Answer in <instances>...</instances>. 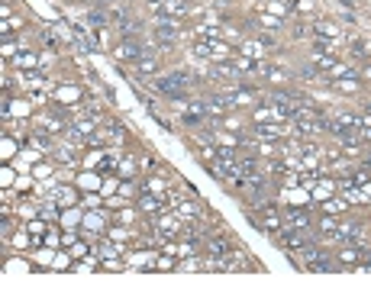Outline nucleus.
I'll use <instances>...</instances> for the list:
<instances>
[{
	"mask_svg": "<svg viewBox=\"0 0 371 290\" xmlns=\"http://www.w3.org/2000/svg\"><path fill=\"white\" fill-rule=\"evenodd\" d=\"M116 55H120L123 61H129V58H139L142 52H139V45H133V42H123V45H120V52H116Z\"/></svg>",
	"mask_w": 371,
	"mask_h": 290,
	"instance_id": "f03ea898",
	"label": "nucleus"
},
{
	"mask_svg": "<svg viewBox=\"0 0 371 290\" xmlns=\"http://www.w3.org/2000/svg\"><path fill=\"white\" fill-rule=\"evenodd\" d=\"M184 74H165V78H159L155 81V87H159L162 94H168V97H178V100H181L184 97Z\"/></svg>",
	"mask_w": 371,
	"mask_h": 290,
	"instance_id": "f257e3e1",
	"label": "nucleus"
},
{
	"mask_svg": "<svg viewBox=\"0 0 371 290\" xmlns=\"http://www.w3.org/2000/svg\"><path fill=\"white\" fill-rule=\"evenodd\" d=\"M159 36H162V39H175V26L162 23V26H159Z\"/></svg>",
	"mask_w": 371,
	"mask_h": 290,
	"instance_id": "20e7f679",
	"label": "nucleus"
},
{
	"mask_svg": "<svg viewBox=\"0 0 371 290\" xmlns=\"http://www.w3.org/2000/svg\"><path fill=\"white\" fill-rule=\"evenodd\" d=\"M155 71V61L152 58H139V74H152Z\"/></svg>",
	"mask_w": 371,
	"mask_h": 290,
	"instance_id": "7ed1b4c3",
	"label": "nucleus"
},
{
	"mask_svg": "<svg viewBox=\"0 0 371 290\" xmlns=\"http://www.w3.org/2000/svg\"><path fill=\"white\" fill-rule=\"evenodd\" d=\"M291 219H294V223H297V226H307V216H304V213H300V210H297V213L291 210Z\"/></svg>",
	"mask_w": 371,
	"mask_h": 290,
	"instance_id": "39448f33",
	"label": "nucleus"
}]
</instances>
